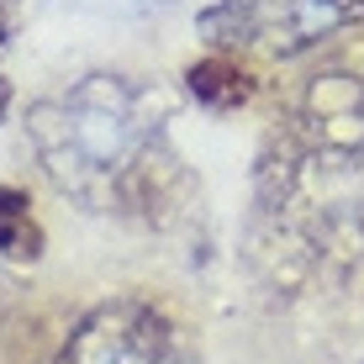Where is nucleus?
Masks as SVG:
<instances>
[{"label":"nucleus","mask_w":364,"mask_h":364,"mask_svg":"<svg viewBox=\"0 0 364 364\" xmlns=\"http://www.w3.org/2000/svg\"><path fill=\"white\" fill-rule=\"evenodd\" d=\"M11 27H16V0H0V43L11 37Z\"/></svg>","instance_id":"423d86ee"},{"label":"nucleus","mask_w":364,"mask_h":364,"mask_svg":"<svg viewBox=\"0 0 364 364\" xmlns=\"http://www.w3.org/2000/svg\"><path fill=\"white\" fill-rule=\"evenodd\" d=\"M148 95L117 74H90L69 95L43 100L32 111V143L43 154V169L64 191L106 200L111 180L132 174L143 148L154 143Z\"/></svg>","instance_id":"f257e3e1"},{"label":"nucleus","mask_w":364,"mask_h":364,"mask_svg":"<svg viewBox=\"0 0 364 364\" xmlns=\"http://www.w3.org/2000/svg\"><path fill=\"white\" fill-rule=\"evenodd\" d=\"M185 80H191V95L196 100H206V106H243L248 100V74L232 64V58H206V64H191L185 69Z\"/></svg>","instance_id":"39448f33"},{"label":"nucleus","mask_w":364,"mask_h":364,"mask_svg":"<svg viewBox=\"0 0 364 364\" xmlns=\"http://www.w3.org/2000/svg\"><path fill=\"white\" fill-rule=\"evenodd\" d=\"M6 111H11V80H0V122H6Z\"/></svg>","instance_id":"0eeeda50"},{"label":"nucleus","mask_w":364,"mask_h":364,"mask_svg":"<svg viewBox=\"0 0 364 364\" xmlns=\"http://www.w3.org/2000/svg\"><path fill=\"white\" fill-rule=\"evenodd\" d=\"M354 21H364V0H228L200 16V32L217 48L259 43L269 53H301Z\"/></svg>","instance_id":"f03ea898"},{"label":"nucleus","mask_w":364,"mask_h":364,"mask_svg":"<svg viewBox=\"0 0 364 364\" xmlns=\"http://www.w3.org/2000/svg\"><path fill=\"white\" fill-rule=\"evenodd\" d=\"M0 254L16 264H32L43 254V228L32 217L27 191H16V185H0Z\"/></svg>","instance_id":"20e7f679"},{"label":"nucleus","mask_w":364,"mask_h":364,"mask_svg":"<svg viewBox=\"0 0 364 364\" xmlns=\"http://www.w3.org/2000/svg\"><path fill=\"white\" fill-rule=\"evenodd\" d=\"M174 333L148 301H106L69 333L58 364H169Z\"/></svg>","instance_id":"7ed1b4c3"}]
</instances>
